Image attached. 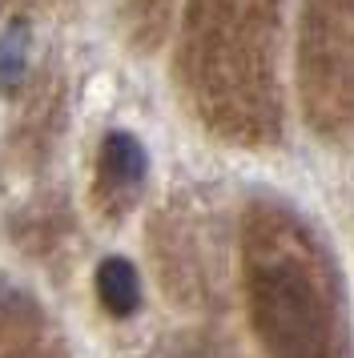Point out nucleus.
Segmentation results:
<instances>
[{
    "instance_id": "nucleus-1",
    "label": "nucleus",
    "mask_w": 354,
    "mask_h": 358,
    "mask_svg": "<svg viewBox=\"0 0 354 358\" xmlns=\"http://www.w3.org/2000/svg\"><path fill=\"white\" fill-rule=\"evenodd\" d=\"M262 314H266V330L278 346L286 350H306L314 346V318H310V302L298 286L282 282V290L262 294Z\"/></svg>"
},
{
    "instance_id": "nucleus-2",
    "label": "nucleus",
    "mask_w": 354,
    "mask_h": 358,
    "mask_svg": "<svg viewBox=\"0 0 354 358\" xmlns=\"http://www.w3.org/2000/svg\"><path fill=\"white\" fill-rule=\"evenodd\" d=\"M97 294L109 314L117 318H129L133 310L141 306V278L133 270V262L125 258H105L101 270H97Z\"/></svg>"
},
{
    "instance_id": "nucleus-4",
    "label": "nucleus",
    "mask_w": 354,
    "mask_h": 358,
    "mask_svg": "<svg viewBox=\"0 0 354 358\" xmlns=\"http://www.w3.org/2000/svg\"><path fill=\"white\" fill-rule=\"evenodd\" d=\"M29 69V29L16 20L0 36V93H16Z\"/></svg>"
},
{
    "instance_id": "nucleus-3",
    "label": "nucleus",
    "mask_w": 354,
    "mask_h": 358,
    "mask_svg": "<svg viewBox=\"0 0 354 358\" xmlns=\"http://www.w3.org/2000/svg\"><path fill=\"white\" fill-rule=\"evenodd\" d=\"M101 165H105V173H109L117 185H137V181L145 178V165H149V157H145L141 141L133 137V133H109L105 137V145H101Z\"/></svg>"
}]
</instances>
